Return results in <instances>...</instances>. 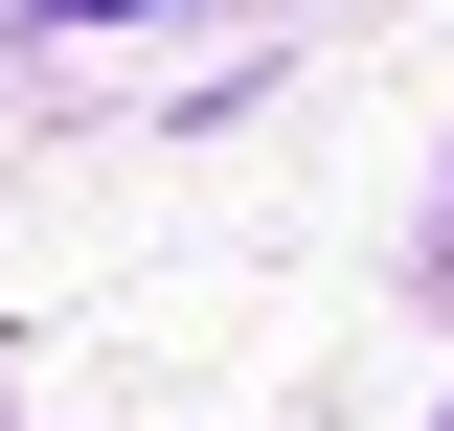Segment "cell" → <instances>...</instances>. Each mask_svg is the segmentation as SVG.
Returning a JSON list of instances; mask_svg holds the SVG:
<instances>
[{
	"label": "cell",
	"mask_w": 454,
	"mask_h": 431,
	"mask_svg": "<svg viewBox=\"0 0 454 431\" xmlns=\"http://www.w3.org/2000/svg\"><path fill=\"white\" fill-rule=\"evenodd\" d=\"M23 23H137V0H23Z\"/></svg>",
	"instance_id": "1"
}]
</instances>
